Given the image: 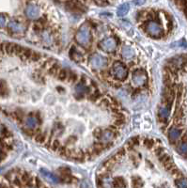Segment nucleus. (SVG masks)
Returning <instances> with one entry per match:
<instances>
[{"label": "nucleus", "instance_id": "obj_1", "mask_svg": "<svg viewBox=\"0 0 187 188\" xmlns=\"http://www.w3.org/2000/svg\"><path fill=\"white\" fill-rule=\"evenodd\" d=\"M75 40L80 45L84 47H86L87 45H89L91 42V33H90L89 27L86 25L81 26V27L78 29V31L75 34Z\"/></svg>", "mask_w": 187, "mask_h": 188}, {"label": "nucleus", "instance_id": "obj_2", "mask_svg": "<svg viewBox=\"0 0 187 188\" xmlns=\"http://www.w3.org/2000/svg\"><path fill=\"white\" fill-rule=\"evenodd\" d=\"M146 31L149 35L156 39H160L164 36V29L156 21L153 20H150L146 23Z\"/></svg>", "mask_w": 187, "mask_h": 188}, {"label": "nucleus", "instance_id": "obj_3", "mask_svg": "<svg viewBox=\"0 0 187 188\" xmlns=\"http://www.w3.org/2000/svg\"><path fill=\"white\" fill-rule=\"evenodd\" d=\"M112 73L117 79L123 80L128 76V70L123 63L121 61H116L112 65Z\"/></svg>", "mask_w": 187, "mask_h": 188}, {"label": "nucleus", "instance_id": "obj_4", "mask_svg": "<svg viewBox=\"0 0 187 188\" xmlns=\"http://www.w3.org/2000/svg\"><path fill=\"white\" fill-rule=\"evenodd\" d=\"M132 80L135 85L136 86H144L148 82V75L147 72L143 69H136L133 72Z\"/></svg>", "mask_w": 187, "mask_h": 188}, {"label": "nucleus", "instance_id": "obj_5", "mask_svg": "<svg viewBox=\"0 0 187 188\" xmlns=\"http://www.w3.org/2000/svg\"><path fill=\"white\" fill-rule=\"evenodd\" d=\"M89 62L91 64V66L95 69H104L106 67L107 65V58L105 57L102 55L99 54H94L92 55L89 58Z\"/></svg>", "mask_w": 187, "mask_h": 188}, {"label": "nucleus", "instance_id": "obj_6", "mask_svg": "<svg viewBox=\"0 0 187 188\" xmlns=\"http://www.w3.org/2000/svg\"><path fill=\"white\" fill-rule=\"evenodd\" d=\"M65 8L72 12L83 13L86 12V7L78 0H67L65 1Z\"/></svg>", "mask_w": 187, "mask_h": 188}, {"label": "nucleus", "instance_id": "obj_7", "mask_svg": "<svg viewBox=\"0 0 187 188\" xmlns=\"http://www.w3.org/2000/svg\"><path fill=\"white\" fill-rule=\"evenodd\" d=\"M117 46H118V42L113 38H106L103 40L102 42H100L99 43V47L106 53L114 52Z\"/></svg>", "mask_w": 187, "mask_h": 188}, {"label": "nucleus", "instance_id": "obj_8", "mask_svg": "<svg viewBox=\"0 0 187 188\" xmlns=\"http://www.w3.org/2000/svg\"><path fill=\"white\" fill-rule=\"evenodd\" d=\"M40 13H41L40 8L34 4H29L26 9V15L29 19H32V20L38 19L40 17Z\"/></svg>", "mask_w": 187, "mask_h": 188}, {"label": "nucleus", "instance_id": "obj_9", "mask_svg": "<svg viewBox=\"0 0 187 188\" xmlns=\"http://www.w3.org/2000/svg\"><path fill=\"white\" fill-rule=\"evenodd\" d=\"M88 90L89 88L82 82H80L79 84H77L75 86V93H74V97L77 99V100H80V99H83L84 96L86 95V93H88Z\"/></svg>", "mask_w": 187, "mask_h": 188}, {"label": "nucleus", "instance_id": "obj_10", "mask_svg": "<svg viewBox=\"0 0 187 188\" xmlns=\"http://www.w3.org/2000/svg\"><path fill=\"white\" fill-rule=\"evenodd\" d=\"M116 135H117V132H114L109 128L108 129H105V130H103L99 140L103 141V142H106V143L112 142L116 138Z\"/></svg>", "mask_w": 187, "mask_h": 188}, {"label": "nucleus", "instance_id": "obj_11", "mask_svg": "<svg viewBox=\"0 0 187 188\" xmlns=\"http://www.w3.org/2000/svg\"><path fill=\"white\" fill-rule=\"evenodd\" d=\"M169 115H170V108H168L166 106L163 105V106H161L159 107L158 116L160 118L161 122H163L165 124H167V120H168Z\"/></svg>", "mask_w": 187, "mask_h": 188}, {"label": "nucleus", "instance_id": "obj_12", "mask_svg": "<svg viewBox=\"0 0 187 188\" xmlns=\"http://www.w3.org/2000/svg\"><path fill=\"white\" fill-rule=\"evenodd\" d=\"M180 136H181V129H180L177 126L171 127L169 129V131H168V138L172 143L176 142Z\"/></svg>", "mask_w": 187, "mask_h": 188}, {"label": "nucleus", "instance_id": "obj_13", "mask_svg": "<svg viewBox=\"0 0 187 188\" xmlns=\"http://www.w3.org/2000/svg\"><path fill=\"white\" fill-rule=\"evenodd\" d=\"M41 173L42 174V176L48 181H50V182H54V183H57V182H60L61 181H60V178L59 177H57V176H56L55 174H53V173H51V172H49L48 170H46V169H44V168H42V169H41Z\"/></svg>", "mask_w": 187, "mask_h": 188}, {"label": "nucleus", "instance_id": "obj_14", "mask_svg": "<svg viewBox=\"0 0 187 188\" xmlns=\"http://www.w3.org/2000/svg\"><path fill=\"white\" fill-rule=\"evenodd\" d=\"M70 57L71 59H72L74 62H77V63H80L84 60L83 56L81 55L80 52H78V50L74 46H72L70 50Z\"/></svg>", "mask_w": 187, "mask_h": 188}, {"label": "nucleus", "instance_id": "obj_15", "mask_svg": "<svg viewBox=\"0 0 187 188\" xmlns=\"http://www.w3.org/2000/svg\"><path fill=\"white\" fill-rule=\"evenodd\" d=\"M121 56L125 59H132L135 57V51L130 46H123L121 49Z\"/></svg>", "mask_w": 187, "mask_h": 188}, {"label": "nucleus", "instance_id": "obj_16", "mask_svg": "<svg viewBox=\"0 0 187 188\" xmlns=\"http://www.w3.org/2000/svg\"><path fill=\"white\" fill-rule=\"evenodd\" d=\"M39 123H40L39 120L36 117H34V116H29L26 120V125L29 129H35V128H37L38 125H39Z\"/></svg>", "mask_w": 187, "mask_h": 188}, {"label": "nucleus", "instance_id": "obj_17", "mask_svg": "<svg viewBox=\"0 0 187 188\" xmlns=\"http://www.w3.org/2000/svg\"><path fill=\"white\" fill-rule=\"evenodd\" d=\"M129 10H130L129 4L128 3H124V4H122V5H121L119 7L118 11H117V15L120 16V17H123L128 13Z\"/></svg>", "mask_w": 187, "mask_h": 188}, {"label": "nucleus", "instance_id": "obj_18", "mask_svg": "<svg viewBox=\"0 0 187 188\" xmlns=\"http://www.w3.org/2000/svg\"><path fill=\"white\" fill-rule=\"evenodd\" d=\"M9 29H10L11 31H12V32L17 33V32L23 31V27H22L20 24L16 23V22H11V23L9 24Z\"/></svg>", "mask_w": 187, "mask_h": 188}, {"label": "nucleus", "instance_id": "obj_19", "mask_svg": "<svg viewBox=\"0 0 187 188\" xmlns=\"http://www.w3.org/2000/svg\"><path fill=\"white\" fill-rule=\"evenodd\" d=\"M34 136H35V141L37 143H39V144H43L46 141V138H47L45 132H43V133H39L38 132L37 134L34 135Z\"/></svg>", "mask_w": 187, "mask_h": 188}, {"label": "nucleus", "instance_id": "obj_20", "mask_svg": "<svg viewBox=\"0 0 187 188\" xmlns=\"http://www.w3.org/2000/svg\"><path fill=\"white\" fill-rule=\"evenodd\" d=\"M59 70H60V67H59V65H58L57 62H54V63L48 68V72H49V73H50L51 75H57Z\"/></svg>", "mask_w": 187, "mask_h": 188}, {"label": "nucleus", "instance_id": "obj_21", "mask_svg": "<svg viewBox=\"0 0 187 188\" xmlns=\"http://www.w3.org/2000/svg\"><path fill=\"white\" fill-rule=\"evenodd\" d=\"M113 186L114 187H125L126 183L122 177H118L113 181Z\"/></svg>", "mask_w": 187, "mask_h": 188}, {"label": "nucleus", "instance_id": "obj_22", "mask_svg": "<svg viewBox=\"0 0 187 188\" xmlns=\"http://www.w3.org/2000/svg\"><path fill=\"white\" fill-rule=\"evenodd\" d=\"M139 144V138L138 137H133L131 138L128 142H127V147L130 149V150H133L135 146H137Z\"/></svg>", "mask_w": 187, "mask_h": 188}, {"label": "nucleus", "instance_id": "obj_23", "mask_svg": "<svg viewBox=\"0 0 187 188\" xmlns=\"http://www.w3.org/2000/svg\"><path fill=\"white\" fill-rule=\"evenodd\" d=\"M178 151L180 154H182L183 156H186L187 155V142H181L178 147Z\"/></svg>", "mask_w": 187, "mask_h": 188}, {"label": "nucleus", "instance_id": "obj_24", "mask_svg": "<svg viewBox=\"0 0 187 188\" xmlns=\"http://www.w3.org/2000/svg\"><path fill=\"white\" fill-rule=\"evenodd\" d=\"M57 78L60 81H65L68 78V71L65 69H60L57 73Z\"/></svg>", "mask_w": 187, "mask_h": 188}, {"label": "nucleus", "instance_id": "obj_25", "mask_svg": "<svg viewBox=\"0 0 187 188\" xmlns=\"http://www.w3.org/2000/svg\"><path fill=\"white\" fill-rule=\"evenodd\" d=\"M176 186L178 187H187V180L183 177H180L176 180Z\"/></svg>", "mask_w": 187, "mask_h": 188}, {"label": "nucleus", "instance_id": "obj_26", "mask_svg": "<svg viewBox=\"0 0 187 188\" xmlns=\"http://www.w3.org/2000/svg\"><path fill=\"white\" fill-rule=\"evenodd\" d=\"M154 144H155V142H154V140H153L152 138L146 137V138L144 139V146H145L146 148H148V149L152 148V147L154 146Z\"/></svg>", "mask_w": 187, "mask_h": 188}, {"label": "nucleus", "instance_id": "obj_27", "mask_svg": "<svg viewBox=\"0 0 187 188\" xmlns=\"http://www.w3.org/2000/svg\"><path fill=\"white\" fill-rule=\"evenodd\" d=\"M100 98H101V93H100L99 90L94 91V92H93V93L91 94V95L89 96V99H90L91 102H96V101H98V99H100Z\"/></svg>", "mask_w": 187, "mask_h": 188}, {"label": "nucleus", "instance_id": "obj_28", "mask_svg": "<svg viewBox=\"0 0 187 188\" xmlns=\"http://www.w3.org/2000/svg\"><path fill=\"white\" fill-rule=\"evenodd\" d=\"M41 58H42V55H41L40 53L32 51V54H31V56H30V58H29V59H31V60H32V61H34V62H37V61H39Z\"/></svg>", "mask_w": 187, "mask_h": 188}, {"label": "nucleus", "instance_id": "obj_29", "mask_svg": "<svg viewBox=\"0 0 187 188\" xmlns=\"http://www.w3.org/2000/svg\"><path fill=\"white\" fill-rule=\"evenodd\" d=\"M68 78H69V81L70 82H72V83H74V82H76V80L78 79V76H77V74L76 73H74L73 72H68Z\"/></svg>", "mask_w": 187, "mask_h": 188}, {"label": "nucleus", "instance_id": "obj_30", "mask_svg": "<svg viewBox=\"0 0 187 188\" xmlns=\"http://www.w3.org/2000/svg\"><path fill=\"white\" fill-rule=\"evenodd\" d=\"M7 86L4 82H0V96H3L5 94H7Z\"/></svg>", "mask_w": 187, "mask_h": 188}, {"label": "nucleus", "instance_id": "obj_31", "mask_svg": "<svg viewBox=\"0 0 187 188\" xmlns=\"http://www.w3.org/2000/svg\"><path fill=\"white\" fill-rule=\"evenodd\" d=\"M101 105L105 107H109L111 106V101L110 99H107V98H103L102 101H101Z\"/></svg>", "mask_w": 187, "mask_h": 188}, {"label": "nucleus", "instance_id": "obj_32", "mask_svg": "<svg viewBox=\"0 0 187 188\" xmlns=\"http://www.w3.org/2000/svg\"><path fill=\"white\" fill-rule=\"evenodd\" d=\"M61 145H60V143H59V141L58 140H55L52 144H51V149L53 150V151H57V150L59 149V147H60Z\"/></svg>", "mask_w": 187, "mask_h": 188}, {"label": "nucleus", "instance_id": "obj_33", "mask_svg": "<svg viewBox=\"0 0 187 188\" xmlns=\"http://www.w3.org/2000/svg\"><path fill=\"white\" fill-rule=\"evenodd\" d=\"M103 132V129L101 128H96L94 131H93V136H95V138H97L98 140L100 139V136H101V134Z\"/></svg>", "mask_w": 187, "mask_h": 188}, {"label": "nucleus", "instance_id": "obj_34", "mask_svg": "<svg viewBox=\"0 0 187 188\" xmlns=\"http://www.w3.org/2000/svg\"><path fill=\"white\" fill-rule=\"evenodd\" d=\"M114 124L117 125L118 127H121L125 124V119H116Z\"/></svg>", "mask_w": 187, "mask_h": 188}, {"label": "nucleus", "instance_id": "obj_35", "mask_svg": "<svg viewBox=\"0 0 187 188\" xmlns=\"http://www.w3.org/2000/svg\"><path fill=\"white\" fill-rule=\"evenodd\" d=\"M5 23H6V19L0 15V27H3L5 26Z\"/></svg>", "mask_w": 187, "mask_h": 188}, {"label": "nucleus", "instance_id": "obj_36", "mask_svg": "<svg viewBox=\"0 0 187 188\" xmlns=\"http://www.w3.org/2000/svg\"><path fill=\"white\" fill-rule=\"evenodd\" d=\"M145 1H146V0H135L134 3H135L136 6H141V5H143V4L145 3Z\"/></svg>", "mask_w": 187, "mask_h": 188}, {"label": "nucleus", "instance_id": "obj_37", "mask_svg": "<svg viewBox=\"0 0 187 188\" xmlns=\"http://www.w3.org/2000/svg\"><path fill=\"white\" fill-rule=\"evenodd\" d=\"M181 142H187V134H184L181 136Z\"/></svg>", "mask_w": 187, "mask_h": 188}, {"label": "nucleus", "instance_id": "obj_38", "mask_svg": "<svg viewBox=\"0 0 187 188\" xmlns=\"http://www.w3.org/2000/svg\"><path fill=\"white\" fill-rule=\"evenodd\" d=\"M64 1H67V0H64Z\"/></svg>", "mask_w": 187, "mask_h": 188}, {"label": "nucleus", "instance_id": "obj_39", "mask_svg": "<svg viewBox=\"0 0 187 188\" xmlns=\"http://www.w3.org/2000/svg\"><path fill=\"white\" fill-rule=\"evenodd\" d=\"M0 131H1V129H0Z\"/></svg>", "mask_w": 187, "mask_h": 188}]
</instances>
